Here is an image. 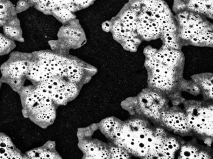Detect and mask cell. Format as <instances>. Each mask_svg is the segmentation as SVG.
Segmentation results:
<instances>
[{"label": "cell", "mask_w": 213, "mask_h": 159, "mask_svg": "<svg viewBox=\"0 0 213 159\" xmlns=\"http://www.w3.org/2000/svg\"><path fill=\"white\" fill-rule=\"evenodd\" d=\"M29 64L25 61L13 62L9 66L7 73L13 78H19L21 76L27 72Z\"/></svg>", "instance_id": "1"}, {"label": "cell", "mask_w": 213, "mask_h": 159, "mask_svg": "<svg viewBox=\"0 0 213 159\" xmlns=\"http://www.w3.org/2000/svg\"><path fill=\"white\" fill-rule=\"evenodd\" d=\"M11 42L3 36L0 35V52H3L10 46Z\"/></svg>", "instance_id": "2"}, {"label": "cell", "mask_w": 213, "mask_h": 159, "mask_svg": "<svg viewBox=\"0 0 213 159\" xmlns=\"http://www.w3.org/2000/svg\"><path fill=\"white\" fill-rule=\"evenodd\" d=\"M5 33L7 34L8 35L11 36V37H17L19 35L18 30H17L15 28L10 27V26H7L5 27Z\"/></svg>", "instance_id": "3"}, {"label": "cell", "mask_w": 213, "mask_h": 159, "mask_svg": "<svg viewBox=\"0 0 213 159\" xmlns=\"http://www.w3.org/2000/svg\"><path fill=\"white\" fill-rule=\"evenodd\" d=\"M203 85L205 87H207V88H209V87H211L213 86L212 85V83L210 82L209 81H205L203 82Z\"/></svg>", "instance_id": "4"}, {"label": "cell", "mask_w": 213, "mask_h": 159, "mask_svg": "<svg viewBox=\"0 0 213 159\" xmlns=\"http://www.w3.org/2000/svg\"><path fill=\"white\" fill-rule=\"evenodd\" d=\"M109 24L108 23H105L103 25V29L104 31H108L109 30Z\"/></svg>", "instance_id": "5"}, {"label": "cell", "mask_w": 213, "mask_h": 159, "mask_svg": "<svg viewBox=\"0 0 213 159\" xmlns=\"http://www.w3.org/2000/svg\"><path fill=\"white\" fill-rule=\"evenodd\" d=\"M155 52H156V50L150 49V50H147V52L149 56H153L154 55V54L155 53Z\"/></svg>", "instance_id": "6"}, {"label": "cell", "mask_w": 213, "mask_h": 159, "mask_svg": "<svg viewBox=\"0 0 213 159\" xmlns=\"http://www.w3.org/2000/svg\"><path fill=\"white\" fill-rule=\"evenodd\" d=\"M188 22L187 20H186V19H181V24H183V25H187L188 24Z\"/></svg>", "instance_id": "7"}, {"label": "cell", "mask_w": 213, "mask_h": 159, "mask_svg": "<svg viewBox=\"0 0 213 159\" xmlns=\"http://www.w3.org/2000/svg\"><path fill=\"white\" fill-rule=\"evenodd\" d=\"M166 39L168 40H173V36L171 35L169 36H167V37H166Z\"/></svg>", "instance_id": "8"}, {"label": "cell", "mask_w": 213, "mask_h": 159, "mask_svg": "<svg viewBox=\"0 0 213 159\" xmlns=\"http://www.w3.org/2000/svg\"><path fill=\"white\" fill-rule=\"evenodd\" d=\"M180 18H181V19H186L187 18V17L184 15V14H181V15H180Z\"/></svg>", "instance_id": "9"}, {"label": "cell", "mask_w": 213, "mask_h": 159, "mask_svg": "<svg viewBox=\"0 0 213 159\" xmlns=\"http://www.w3.org/2000/svg\"><path fill=\"white\" fill-rule=\"evenodd\" d=\"M139 5H140L139 3H135L133 4V7H139Z\"/></svg>", "instance_id": "10"}, {"label": "cell", "mask_w": 213, "mask_h": 159, "mask_svg": "<svg viewBox=\"0 0 213 159\" xmlns=\"http://www.w3.org/2000/svg\"><path fill=\"white\" fill-rule=\"evenodd\" d=\"M147 141H148V142L149 143H152V141H153V139H152V137H149L148 138V139H147Z\"/></svg>", "instance_id": "11"}]
</instances>
